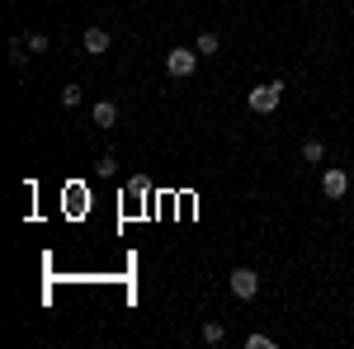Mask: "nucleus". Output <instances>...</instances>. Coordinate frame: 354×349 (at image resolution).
<instances>
[{
  "label": "nucleus",
  "mask_w": 354,
  "mask_h": 349,
  "mask_svg": "<svg viewBox=\"0 0 354 349\" xmlns=\"http://www.w3.org/2000/svg\"><path fill=\"white\" fill-rule=\"evenodd\" d=\"M28 53H48V33H33L28 38Z\"/></svg>",
  "instance_id": "11"
},
{
  "label": "nucleus",
  "mask_w": 354,
  "mask_h": 349,
  "mask_svg": "<svg viewBox=\"0 0 354 349\" xmlns=\"http://www.w3.org/2000/svg\"><path fill=\"white\" fill-rule=\"evenodd\" d=\"M198 57H218V33H198Z\"/></svg>",
  "instance_id": "8"
},
{
  "label": "nucleus",
  "mask_w": 354,
  "mask_h": 349,
  "mask_svg": "<svg viewBox=\"0 0 354 349\" xmlns=\"http://www.w3.org/2000/svg\"><path fill=\"white\" fill-rule=\"evenodd\" d=\"M245 349H274V340H270V335H250V340H245Z\"/></svg>",
  "instance_id": "12"
},
{
  "label": "nucleus",
  "mask_w": 354,
  "mask_h": 349,
  "mask_svg": "<svg viewBox=\"0 0 354 349\" xmlns=\"http://www.w3.org/2000/svg\"><path fill=\"white\" fill-rule=\"evenodd\" d=\"M194 66H198V48H175V53H165V71H170L175 81L194 76Z\"/></svg>",
  "instance_id": "1"
},
{
  "label": "nucleus",
  "mask_w": 354,
  "mask_h": 349,
  "mask_svg": "<svg viewBox=\"0 0 354 349\" xmlns=\"http://www.w3.org/2000/svg\"><path fill=\"white\" fill-rule=\"evenodd\" d=\"M62 104L76 109V104H81V90H76V85H66V90H62Z\"/></svg>",
  "instance_id": "10"
},
{
  "label": "nucleus",
  "mask_w": 354,
  "mask_h": 349,
  "mask_svg": "<svg viewBox=\"0 0 354 349\" xmlns=\"http://www.w3.org/2000/svg\"><path fill=\"white\" fill-rule=\"evenodd\" d=\"M302 161H307V165H322V161H326V147H322L317 137H307V142H302Z\"/></svg>",
  "instance_id": "7"
},
{
  "label": "nucleus",
  "mask_w": 354,
  "mask_h": 349,
  "mask_svg": "<svg viewBox=\"0 0 354 349\" xmlns=\"http://www.w3.org/2000/svg\"><path fill=\"white\" fill-rule=\"evenodd\" d=\"M222 335H227V330H222V321H208V326H203V340H208V345H222Z\"/></svg>",
  "instance_id": "9"
},
{
  "label": "nucleus",
  "mask_w": 354,
  "mask_h": 349,
  "mask_svg": "<svg viewBox=\"0 0 354 349\" xmlns=\"http://www.w3.org/2000/svg\"><path fill=\"white\" fill-rule=\"evenodd\" d=\"M279 100H283V85H279V81L250 90V109H255V113H274V109H279Z\"/></svg>",
  "instance_id": "2"
},
{
  "label": "nucleus",
  "mask_w": 354,
  "mask_h": 349,
  "mask_svg": "<svg viewBox=\"0 0 354 349\" xmlns=\"http://www.w3.org/2000/svg\"><path fill=\"white\" fill-rule=\"evenodd\" d=\"M90 113H95V128H113V123H118V109H113L109 100H100Z\"/></svg>",
  "instance_id": "6"
},
{
  "label": "nucleus",
  "mask_w": 354,
  "mask_h": 349,
  "mask_svg": "<svg viewBox=\"0 0 354 349\" xmlns=\"http://www.w3.org/2000/svg\"><path fill=\"white\" fill-rule=\"evenodd\" d=\"M345 189H350V175L330 165L326 175H322V194H326V198H345Z\"/></svg>",
  "instance_id": "4"
},
{
  "label": "nucleus",
  "mask_w": 354,
  "mask_h": 349,
  "mask_svg": "<svg viewBox=\"0 0 354 349\" xmlns=\"http://www.w3.org/2000/svg\"><path fill=\"white\" fill-rule=\"evenodd\" d=\"M85 53L104 57V53H109V33H104V28H85Z\"/></svg>",
  "instance_id": "5"
},
{
  "label": "nucleus",
  "mask_w": 354,
  "mask_h": 349,
  "mask_svg": "<svg viewBox=\"0 0 354 349\" xmlns=\"http://www.w3.org/2000/svg\"><path fill=\"white\" fill-rule=\"evenodd\" d=\"M227 283H232V293L245 297V302L260 293V279H255V269H232V279H227Z\"/></svg>",
  "instance_id": "3"
}]
</instances>
